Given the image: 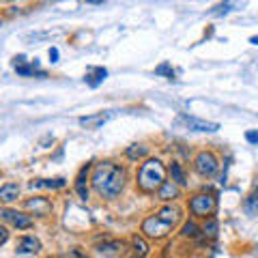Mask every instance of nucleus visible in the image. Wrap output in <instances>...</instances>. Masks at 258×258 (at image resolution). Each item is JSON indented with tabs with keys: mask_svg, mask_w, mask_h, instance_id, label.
Wrapping results in <instances>:
<instances>
[{
	"mask_svg": "<svg viewBox=\"0 0 258 258\" xmlns=\"http://www.w3.org/2000/svg\"><path fill=\"white\" fill-rule=\"evenodd\" d=\"M110 116H112L110 112H99V114L82 116V118H80V125H82V127H86V129H97L99 125H104V123H106Z\"/></svg>",
	"mask_w": 258,
	"mask_h": 258,
	"instance_id": "15",
	"label": "nucleus"
},
{
	"mask_svg": "<svg viewBox=\"0 0 258 258\" xmlns=\"http://www.w3.org/2000/svg\"><path fill=\"white\" fill-rule=\"evenodd\" d=\"M20 183H4V185H0V202L9 204V202H15L20 198Z\"/></svg>",
	"mask_w": 258,
	"mask_h": 258,
	"instance_id": "12",
	"label": "nucleus"
},
{
	"mask_svg": "<svg viewBox=\"0 0 258 258\" xmlns=\"http://www.w3.org/2000/svg\"><path fill=\"white\" fill-rule=\"evenodd\" d=\"M252 43H254V45H258V37H252V39H250Z\"/></svg>",
	"mask_w": 258,
	"mask_h": 258,
	"instance_id": "30",
	"label": "nucleus"
},
{
	"mask_svg": "<svg viewBox=\"0 0 258 258\" xmlns=\"http://www.w3.org/2000/svg\"><path fill=\"white\" fill-rule=\"evenodd\" d=\"M7 239H9V230L4 228V226H0V245L7 243Z\"/></svg>",
	"mask_w": 258,
	"mask_h": 258,
	"instance_id": "28",
	"label": "nucleus"
},
{
	"mask_svg": "<svg viewBox=\"0 0 258 258\" xmlns=\"http://www.w3.org/2000/svg\"><path fill=\"white\" fill-rule=\"evenodd\" d=\"M166 172L168 170H166L164 161L157 159V157H149L142 166H140V170L136 174V183H138L140 192H144V194L157 192L166 183Z\"/></svg>",
	"mask_w": 258,
	"mask_h": 258,
	"instance_id": "2",
	"label": "nucleus"
},
{
	"mask_svg": "<svg viewBox=\"0 0 258 258\" xmlns=\"http://www.w3.org/2000/svg\"><path fill=\"white\" fill-rule=\"evenodd\" d=\"M67 185V181L64 179H37V181H30V187L32 190H41V187H45V190H61V187Z\"/></svg>",
	"mask_w": 258,
	"mask_h": 258,
	"instance_id": "16",
	"label": "nucleus"
},
{
	"mask_svg": "<svg viewBox=\"0 0 258 258\" xmlns=\"http://www.w3.org/2000/svg\"><path fill=\"white\" fill-rule=\"evenodd\" d=\"M129 243H131V247H133V256H136V258H147L149 256L150 247H149V243L140 235H133Z\"/></svg>",
	"mask_w": 258,
	"mask_h": 258,
	"instance_id": "17",
	"label": "nucleus"
},
{
	"mask_svg": "<svg viewBox=\"0 0 258 258\" xmlns=\"http://www.w3.org/2000/svg\"><path fill=\"white\" fill-rule=\"evenodd\" d=\"M243 209L247 215H258V187L252 194H247V198L243 200Z\"/></svg>",
	"mask_w": 258,
	"mask_h": 258,
	"instance_id": "20",
	"label": "nucleus"
},
{
	"mask_svg": "<svg viewBox=\"0 0 258 258\" xmlns=\"http://www.w3.org/2000/svg\"><path fill=\"white\" fill-rule=\"evenodd\" d=\"M200 233H202V228L196 222H185V224H183V228H181V236H183V239H196Z\"/></svg>",
	"mask_w": 258,
	"mask_h": 258,
	"instance_id": "22",
	"label": "nucleus"
},
{
	"mask_svg": "<svg viewBox=\"0 0 258 258\" xmlns=\"http://www.w3.org/2000/svg\"><path fill=\"white\" fill-rule=\"evenodd\" d=\"M15 71H18L20 75H35V67H32V64H18Z\"/></svg>",
	"mask_w": 258,
	"mask_h": 258,
	"instance_id": "25",
	"label": "nucleus"
},
{
	"mask_svg": "<svg viewBox=\"0 0 258 258\" xmlns=\"http://www.w3.org/2000/svg\"><path fill=\"white\" fill-rule=\"evenodd\" d=\"M181 121L185 123L190 129H194V131H217L219 125L217 123H209V121H200V118H196V116H187V114H183L181 116Z\"/></svg>",
	"mask_w": 258,
	"mask_h": 258,
	"instance_id": "11",
	"label": "nucleus"
},
{
	"mask_svg": "<svg viewBox=\"0 0 258 258\" xmlns=\"http://www.w3.org/2000/svg\"><path fill=\"white\" fill-rule=\"evenodd\" d=\"M39 252H41V241L37 236H30V235L20 236L18 243H15V254L20 256H35Z\"/></svg>",
	"mask_w": 258,
	"mask_h": 258,
	"instance_id": "8",
	"label": "nucleus"
},
{
	"mask_svg": "<svg viewBox=\"0 0 258 258\" xmlns=\"http://www.w3.org/2000/svg\"><path fill=\"white\" fill-rule=\"evenodd\" d=\"M125 155H127V159L138 161V159H142V157H147L149 155V147L147 144H131V147H127Z\"/></svg>",
	"mask_w": 258,
	"mask_h": 258,
	"instance_id": "19",
	"label": "nucleus"
},
{
	"mask_svg": "<svg viewBox=\"0 0 258 258\" xmlns=\"http://www.w3.org/2000/svg\"><path fill=\"white\" fill-rule=\"evenodd\" d=\"M125 181L127 170L114 161H99L93 168V176H90L93 190L106 200H114L118 194L125 190Z\"/></svg>",
	"mask_w": 258,
	"mask_h": 258,
	"instance_id": "1",
	"label": "nucleus"
},
{
	"mask_svg": "<svg viewBox=\"0 0 258 258\" xmlns=\"http://www.w3.org/2000/svg\"><path fill=\"white\" fill-rule=\"evenodd\" d=\"M155 73H168L170 78H172V71H170V64H168V63H164V64H161V67H157V69H155Z\"/></svg>",
	"mask_w": 258,
	"mask_h": 258,
	"instance_id": "27",
	"label": "nucleus"
},
{
	"mask_svg": "<svg viewBox=\"0 0 258 258\" xmlns=\"http://www.w3.org/2000/svg\"><path fill=\"white\" fill-rule=\"evenodd\" d=\"M88 172H90V164H86L80 168L78 176H75V192H78V196L86 200L88 198V187H86V179H88Z\"/></svg>",
	"mask_w": 258,
	"mask_h": 258,
	"instance_id": "14",
	"label": "nucleus"
},
{
	"mask_svg": "<svg viewBox=\"0 0 258 258\" xmlns=\"http://www.w3.org/2000/svg\"><path fill=\"white\" fill-rule=\"evenodd\" d=\"M172 228H174V226L166 224L164 219H159L155 213H153V215H149V217H144L142 226H140L142 235L147 236V239H155V241L166 239V236H168V235L172 233Z\"/></svg>",
	"mask_w": 258,
	"mask_h": 258,
	"instance_id": "5",
	"label": "nucleus"
},
{
	"mask_svg": "<svg viewBox=\"0 0 258 258\" xmlns=\"http://www.w3.org/2000/svg\"><path fill=\"white\" fill-rule=\"evenodd\" d=\"M0 219H4V222H11L18 230H28L32 228V217L22 211H15V209H7L2 207L0 209Z\"/></svg>",
	"mask_w": 258,
	"mask_h": 258,
	"instance_id": "6",
	"label": "nucleus"
},
{
	"mask_svg": "<svg viewBox=\"0 0 258 258\" xmlns=\"http://www.w3.org/2000/svg\"><path fill=\"white\" fill-rule=\"evenodd\" d=\"M187 209L194 217H213L215 211H217V198L211 196V194H196V196L190 198L187 202Z\"/></svg>",
	"mask_w": 258,
	"mask_h": 258,
	"instance_id": "3",
	"label": "nucleus"
},
{
	"mask_svg": "<svg viewBox=\"0 0 258 258\" xmlns=\"http://www.w3.org/2000/svg\"><path fill=\"white\" fill-rule=\"evenodd\" d=\"M155 215H157L159 219H164L166 224H170V226H176V224H179L181 219H183V211H181V207H176V204H172V202H170V204H166V207H161Z\"/></svg>",
	"mask_w": 258,
	"mask_h": 258,
	"instance_id": "9",
	"label": "nucleus"
},
{
	"mask_svg": "<svg viewBox=\"0 0 258 258\" xmlns=\"http://www.w3.org/2000/svg\"><path fill=\"white\" fill-rule=\"evenodd\" d=\"M50 58H52V63L58 61V50H56V47H50Z\"/></svg>",
	"mask_w": 258,
	"mask_h": 258,
	"instance_id": "29",
	"label": "nucleus"
},
{
	"mask_svg": "<svg viewBox=\"0 0 258 258\" xmlns=\"http://www.w3.org/2000/svg\"><path fill=\"white\" fill-rule=\"evenodd\" d=\"M157 194L164 202H172V200H176V198H181V187L176 185L174 181H166L157 190Z\"/></svg>",
	"mask_w": 258,
	"mask_h": 258,
	"instance_id": "13",
	"label": "nucleus"
},
{
	"mask_svg": "<svg viewBox=\"0 0 258 258\" xmlns=\"http://www.w3.org/2000/svg\"><path fill=\"white\" fill-rule=\"evenodd\" d=\"M125 245L127 243L123 239H110V241H104V243L97 247V252H99L101 256H106V258H114V256L125 252Z\"/></svg>",
	"mask_w": 258,
	"mask_h": 258,
	"instance_id": "10",
	"label": "nucleus"
},
{
	"mask_svg": "<svg viewBox=\"0 0 258 258\" xmlns=\"http://www.w3.org/2000/svg\"><path fill=\"white\" fill-rule=\"evenodd\" d=\"M217 230H219V224L215 217H207V222L202 226V235L207 236V239H215L217 236Z\"/></svg>",
	"mask_w": 258,
	"mask_h": 258,
	"instance_id": "23",
	"label": "nucleus"
},
{
	"mask_svg": "<svg viewBox=\"0 0 258 258\" xmlns=\"http://www.w3.org/2000/svg\"><path fill=\"white\" fill-rule=\"evenodd\" d=\"M245 140L250 144H258V131H252V129L250 131H245Z\"/></svg>",
	"mask_w": 258,
	"mask_h": 258,
	"instance_id": "26",
	"label": "nucleus"
},
{
	"mask_svg": "<svg viewBox=\"0 0 258 258\" xmlns=\"http://www.w3.org/2000/svg\"><path fill=\"white\" fill-rule=\"evenodd\" d=\"M168 172H170L172 181H174V183H176V185H179V187L187 185V176H185V170H183V166L179 164V161H172V164L168 166Z\"/></svg>",
	"mask_w": 258,
	"mask_h": 258,
	"instance_id": "18",
	"label": "nucleus"
},
{
	"mask_svg": "<svg viewBox=\"0 0 258 258\" xmlns=\"http://www.w3.org/2000/svg\"><path fill=\"white\" fill-rule=\"evenodd\" d=\"M194 170H196L198 176L202 179H211V176L217 174L219 170V159L213 150H200V153L194 157Z\"/></svg>",
	"mask_w": 258,
	"mask_h": 258,
	"instance_id": "4",
	"label": "nucleus"
},
{
	"mask_svg": "<svg viewBox=\"0 0 258 258\" xmlns=\"http://www.w3.org/2000/svg\"><path fill=\"white\" fill-rule=\"evenodd\" d=\"M58 258H90V256L86 254L84 250H80V247H71V250H67L64 254H61Z\"/></svg>",
	"mask_w": 258,
	"mask_h": 258,
	"instance_id": "24",
	"label": "nucleus"
},
{
	"mask_svg": "<svg viewBox=\"0 0 258 258\" xmlns=\"http://www.w3.org/2000/svg\"><path fill=\"white\" fill-rule=\"evenodd\" d=\"M22 207H24L26 211H32L35 215H39V217H47V215L52 213V200H50V198H45V196L26 198Z\"/></svg>",
	"mask_w": 258,
	"mask_h": 258,
	"instance_id": "7",
	"label": "nucleus"
},
{
	"mask_svg": "<svg viewBox=\"0 0 258 258\" xmlns=\"http://www.w3.org/2000/svg\"><path fill=\"white\" fill-rule=\"evenodd\" d=\"M106 75H108V71H106L104 67H97V69H90V71L86 73V78H84V80H86V82H88L90 86H97L99 82H104Z\"/></svg>",
	"mask_w": 258,
	"mask_h": 258,
	"instance_id": "21",
	"label": "nucleus"
}]
</instances>
